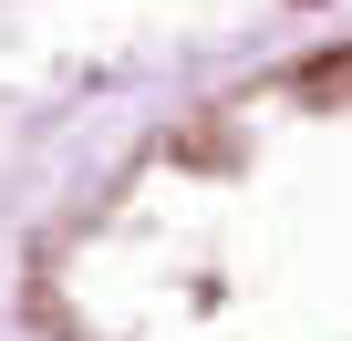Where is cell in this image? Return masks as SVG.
Returning a JSON list of instances; mask_svg holds the SVG:
<instances>
[{
    "label": "cell",
    "mask_w": 352,
    "mask_h": 341,
    "mask_svg": "<svg viewBox=\"0 0 352 341\" xmlns=\"http://www.w3.org/2000/svg\"><path fill=\"white\" fill-rule=\"evenodd\" d=\"M32 310L52 341H352V11L83 155Z\"/></svg>",
    "instance_id": "obj_1"
}]
</instances>
